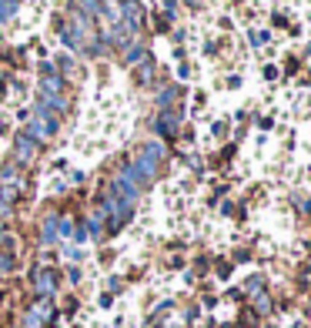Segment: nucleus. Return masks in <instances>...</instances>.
<instances>
[{
    "mask_svg": "<svg viewBox=\"0 0 311 328\" xmlns=\"http://www.w3.org/2000/svg\"><path fill=\"white\" fill-rule=\"evenodd\" d=\"M34 288L40 291V295H51V291L57 288V275L51 268H40V271H34Z\"/></svg>",
    "mask_w": 311,
    "mask_h": 328,
    "instance_id": "obj_1",
    "label": "nucleus"
},
{
    "mask_svg": "<svg viewBox=\"0 0 311 328\" xmlns=\"http://www.w3.org/2000/svg\"><path fill=\"white\" fill-rule=\"evenodd\" d=\"M30 154H34V141H30L27 134H20L17 137V157H20V161H27Z\"/></svg>",
    "mask_w": 311,
    "mask_h": 328,
    "instance_id": "obj_2",
    "label": "nucleus"
},
{
    "mask_svg": "<svg viewBox=\"0 0 311 328\" xmlns=\"http://www.w3.org/2000/svg\"><path fill=\"white\" fill-rule=\"evenodd\" d=\"M10 208H14V191H7V188H3V191H0V221L10 214Z\"/></svg>",
    "mask_w": 311,
    "mask_h": 328,
    "instance_id": "obj_3",
    "label": "nucleus"
},
{
    "mask_svg": "<svg viewBox=\"0 0 311 328\" xmlns=\"http://www.w3.org/2000/svg\"><path fill=\"white\" fill-rule=\"evenodd\" d=\"M14 14H17V3L14 0H0V17L7 20V17H14Z\"/></svg>",
    "mask_w": 311,
    "mask_h": 328,
    "instance_id": "obj_4",
    "label": "nucleus"
},
{
    "mask_svg": "<svg viewBox=\"0 0 311 328\" xmlns=\"http://www.w3.org/2000/svg\"><path fill=\"white\" fill-rule=\"evenodd\" d=\"M0 228H3V225H0Z\"/></svg>",
    "mask_w": 311,
    "mask_h": 328,
    "instance_id": "obj_5",
    "label": "nucleus"
}]
</instances>
